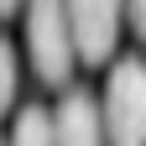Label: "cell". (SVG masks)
<instances>
[{"mask_svg":"<svg viewBox=\"0 0 146 146\" xmlns=\"http://www.w3.org/2000/svg\"><path fill=\"white\" fill-rule=\"evenodd\" d=\"M5 146H52V110L26 104L21 115H16V125H11V141Z\"/></svg>","mask_w":146,"mask_h":146,"instance_id":"5b68a950","label":"cell"},{"mask_svg":"<svg viewBox=\"0 0 146 146\" xmlns=\"http://www.w3.org/2000/svg\"><path fill=\"white\" fill-rule=\"evenodd\" d=\"M21 11V0H0V21H5V16H16Z\"/></svg>","mask_w":146,"mask_h":146,"instance_id":"ba28073f","label":"cell"},{"mask_svg":"<svg viewBox=\"0 0 146 146\" xmlns=\"http://www.w3.org/2000/svg\"><path fill=\"white\" fill-rule=\"evenodd\" d=\"M99 104V131L104 146H146V68L141 58H115L104 78V99Z\"/></svg>","mask_w":146,"mask_h":146,"instance_id":"6da1fadb","label":"cell"},{"mask_svg":"<svg viewBox=\"0 0 146 146\" xmlns=\"http://www.w3.org/2000/svg\"><path fill=\"white\" fill-rule=\"evenodd\" d=\"M120 16H125V26H131L136 36L146 31V0H120Z\"/></svg>","mask_w":146,"mask_h":146,"instance_id":"52a82bcc","label":"cell"},{"mask_svg":"<svg viewBox=\"0 0 146 146\" xmlns=\"http://www.w3.org/2000/svg\"><path fill=\"white\" fill-rule=\"evenodd\" d=\"M11 99H16V47L0 36V115L11 110Z\"/></svg>","mask_w":146,"mask_h":146,"instance_id":"8992f818","label":"cell"},{"mask_svg":"<svg viewBox=\"0 0 146 146\" xmlns=\"http://www.w3.org/2000/svg\"><path fill=\"white\" fill-rule=\"evenodd\" d=\"M52 146H104L99 131V104L89 89H68L52 110Z\"/></svg>","mask_w":146,"mask_h":146,"instance_id":"277c9868","label":"cell"},{"mask_svg":"<svg viewBox=\"0 0 146 146\" xmlns=\"http://www.w3.org/2000/svg\"><path fill=\"white\" fill-rule=\"evenodd\" d=\"M26 52L42 84H68L73 78V36H68V16L63 0H26Z\"/></svg>","mask_w":146,"mask_h":146,"instance_id":"7a4b0ae2","label":"cell"},{"mask_svg":"<svg viewBox=\"0 0 146 146\" xmlns=\"http://www.w3.org/2000/svg\"><path fill=\"white\" fill-rule=\"evenodd\" d=\"M0 146H5V141H0Z\"/></svg>","mask_w":146,"mask_h":146,"instance_id":"9c48e42d","label":"cell"},{"mask_svg":"<svg viewBox=\"0 0 146 146\" xmlns=\"http://www.w3.org/2000/svg\"><path fill=\"white\" fill-rule=\"evenodd\" d=\"M63 16H68V36H73V58L89 63V68H104L120 47V0H63Z\"/></svg>","mask_w":146,"mask_h":146,"instance_id":"3957f363","label":"cell"}]
</instances>
